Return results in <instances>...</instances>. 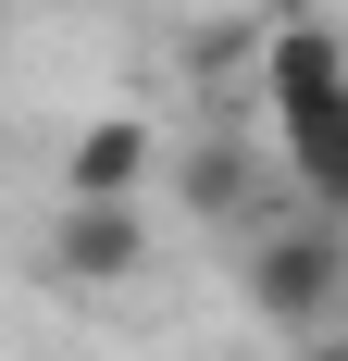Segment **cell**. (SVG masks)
Instances as JSON below:
<instances>
[{
    "mask_svg": "<svg viewBox=\"0 0 348 361\" xmlns=\"http://www.w3.org/2000/svg\"><path fill=\"white\" fill-rule=\"evenodd\" d=\"M249 312L286 336V349H311V336H336L348 312V224H274L261 250H249Z\"/></svg>",
    "mask_w": 348,
    "mask_h": 361,
    "instance_id": "obj_2",
    "label": "cell"
},
{
    "mask_svg": "<svg viewBox=\"0 0 348 361\" xmlns=\"http://www.w3.org/2000/svg\"><path fill=\"white\" fill-rule=\"evenodd\" d=\"M249 200H261V149L249 137H199L187 149V212L199 224H249Z\"/></svg>",
    "mask_w": 348,
    "mask_h": 361,
    "instance_id": "obj_5",
    "label": "cell"
},
{
    "mask_svg": "<svg viewBox=\"0 0 348 361\" xmlns=\"http://www.w3.org/2000/svg\"><path fill=\"white\" fill-rule=\"evenodd\" d=\"M299 361H348V324H336V336H311V349H299Z\"/></svg>",
    "mask_w": 348,
    "mask_h": 361,
    "instance_id": "obj_7",
    "label": "cell"
},
{
    "mask_svg": "<svg viewBox=\"0 0 348 361\" xmlns=\"http://www.w3.org/2000/svg\"><path fill=\"white\" fill-rule=\"evenodd\" d=\"M50 274H75V287H125V274H149V212H137V200H63V224H50Z\"/></svg>",
    "mask_w": 348,
    "mask_h": 361,
    "instance_id": "obj_3",
    "label": "cell"
},
{
    "mask_svg": "<svg viewBox=\"0 0 348 361\" xmlns=\"http://www.w3.org/2000/svg\"><path fill=\"white\" fill-rule=\"evenodd\" d=\"M149 162H162V137H149L137 112H100V125H75V149H63V200H137Z\"/></svg>",
    "mask_w": 348,
    "mask_h": 361,
    "instance_id": "obj_4",
    "label": "cell"
},
{
    "mask_svg": "<svg viewBox=\"0 0 348 361\" xmlns=\"http://www.w3.org/2000/svg\"><path fill=\"white\" fill-rule=\"evenodd\" d=\"M261 100H274V162L299 175V200L323 224H348V37L274 25L261 37Z\"/></svg>",
    "mask_w": 348,
    "mask_h": 361,
    "instance_id": "obj_1",
    "label": "cell"
},
{
    "mask_svg": "<svg viewBox=\"0 0 348 361\" xmlns=\"http://www.w3.org/2000/svg\"><path fill=\"white\" fill-rule=\"evenodd\" d=\"M249 63V25H199L187 37V75H237Z\"/></svg>",
    "mask_w": 348,
    "mask_h": 361,
    "instance_id": "obj_6",
    "label": "cell"
}]
</instances>
